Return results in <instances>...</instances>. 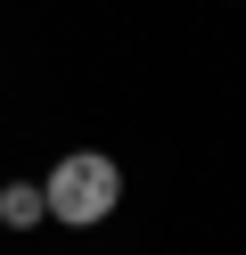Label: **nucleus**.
<instances>
[{
  "label": "nucleus",
  "mask_w": 246,
  "mask_h": 255,
  "mask_svg": "<svg viewBox=\"0 0 246 255\" xmlns=\"http://www.w3.org/2000/svg\"><path fill=\"white\" fill-rule=\"evenodd\" d=\"M41 206H49L58 222H74V231L107 222L115 206H123V173H115V156H98V148L58 156V165H49V181H41Z\"/></svg>",
  "instance_id": "f257e3e1"
},
{
  "label": "nucleus",
  "mask_w": 246,
  "mask_h": 255,
  "mask_svg": "<svg viewBox=\"0 0 246 255\" xmlns=\"http://www.w3.org/2000/svg\"><path fill=\"white\" fill-rule=\"evenodd\" d=\"M41 214H49V206H41L33 181H8V189H0V222H8V231H33Z\"/></svg>",
  "instance_id": "f03ea898"
}]
</instances>
